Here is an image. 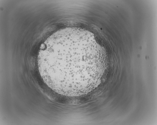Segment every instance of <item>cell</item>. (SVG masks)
Returning <instances> with one entry per match:
<instances>
[{
	"instance_id": "cell-1",
	"label": "cell",
	"mask_w": 157,
	"mask_h": 125,
	"mask_svg": "<svg viewBox=\"0 0 157 125\" xmlns=\"http://www.w3.org/2000/svg\"><path fill=\"white\" fill-rule=\"evenodd\" d=\"M94 46L82 37L61 32L52 34L41 45L38 58L44 82L61 95L83 89L91 83L89 61Z\"/></svg>"
}]
</instances>
